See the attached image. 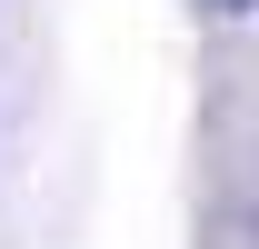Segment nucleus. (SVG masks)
Listing matches in <instances>:
<instances>
[{
	"label": "nucleus",
	"mask_w": 259,
	"mask_h": 249,
	"mask_svg": "<svg viewBox=\"0 0 259 249\" xmlns=\"http://www.w3.org/2000/svg\"><path fill=\"white\" fill-rule=\"evenodd\" d=\"M199 10H220V20H249V10H259V0H199Z\"/></svg>",
	"instance_id": "f03ea898"
},
{
	"label": "nucleus",
	"mask_w": 259,
	"mask_h": 249,
	"mask_svg": "<svg viewBox=\"0 0 259 249\" xmlns=\"http://www.w3.org/2000/svg\"><path fill=\"white\" fill-rule=\"evenodd\" d=\"M220 210H229V229H239V239H249V249H259V150H249V159H239V180H229V189H220Z\"/></svg>",
	"instance_id": "f257e3e1"
}]
</instances>
